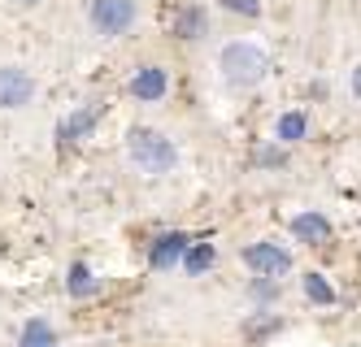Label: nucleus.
<instances>
[{"mask_svg": "<svg viewBox=\"0 0 361 347\" xmlns=\"http://www.w3.org/2000/svg\"><path fill=\"white\" fill-rule=\"evenodd\" d=\"M252 296H262V300H270V296H274V286H270V282H257V286H252Z\"/></svg>", "mask_w": 361, "mask_h": 347, "instance_id": "f3484780", "label": "nucleus"}, {"mask_svg": "<svg viewBox=\"0 0 361 347\" xmlns=\"http://www.w3.org/2000/svg\"><path fill=\"white\" fill-rule=\"evenodd\" d=\"M292 234L305 239V244H326V239H331V222L322 217V213H300V217L292 222Z\"/></svg>", "mask_w": 361, "mask_h": 347, "instance_id": "6e6552de", "label": "nucleus"}, {"mask_svg": "<svg viewBox=\"0 0 361 347\" xmlns=\"http://www.w3.org/2000/svg\"><path fill=\"white\" fill-rule=\"evenodd\" d=\"M226 9H235V13H248V18H257L262 13V0H222Z\"/></svg>", "mask_w": 361, "mask_h": 347, "instance_id": "dca6fc26", "label": "nucleus"}, {"mask_svg": "<svg viewBox=\"0 0 361 347\" xmlns=\"http://www.w3.org/2000/svg\"><path fill=\"white\" fill-rule=\"evenodd\" d=\"M126 152H131V161L144 174H166L174 165V144L166 135H157V130H148V126H140V130L126 135Z\"/></svg>", "mask_w": 361, "mask_h": 347, "instance_id": "f03ea898", "label": "nucleus"}, {"mask_svg": "<svg viewBox=\"0 0 361 347\" xmlns=\"http://www.w3.org/2000/svg\"><path fill=\"white\" fill-rule=\"evenodd\" d=\"M135 22V0H96L92 5V26L100 35H122Z\"/></svg>", "mask_w": 361, "mask_h": 347, "instance_id": "7ed1b4c3", "label": "nucleus"}, {"mask_svg": "<svg viewBox=\"0 0 361 347\" xmlns=\"http://www.w3.org/2000/svg\"><path fill=\"white\" fill-rule=\"evenodd\" d=\"M222 74L231 87H257L266 78V52L257 44H226L222 48Z\"/></svg>", "mask_w": 361, "mask_h": 347, "instance_id": "f257e3e1", "label": "nucleus"}, {"mask_svg": "<svg viewBox=\"0 0 361 347\" xmlns=\"http://www.w3.org/2000/svg\"><path fill=\"white\" fill-rule=\"evenodd\" d=\"M18 347H57V334H53V326H48V322H27Z\"/></svg>", "mask_w": 361, "mask_h": 347, "instance_id": "9d476101", "label": "nucleus"}, {"mask_svg": "<svg viewBox=\"0 0 361 347\" xmlns=\"http://www.w3.org/2000/svg\"><path fill=\"white\" fill-rule=\"evenodd\" d=\"M353 92L361 96V65H357V74H353Z\"/></svg>", "mask_w": 361, "mask_h": 347, "instance_id": "a211bd4d", "label": "nucleus"}, {"mask_svg": "<svg viewBox=\"0 0 361 347\" xmlns=\"http://www.w3.org/2000/svg\"><path fill=\"white\" fill-rule=\"evenodd\" d=\"M300 135H305V113H283V118H279V139L292 144V139H300Z\"/></svg>", "mask_w": 361, "mask_h": 347, "instance_id": "2eb2a0df", "label": "nucleus"}, {"mask_svg": "<svg viewBox=\"0 0 361 347\" xmlns=\"http://www.w3.org/2000/svg\"><path fill=\"white\" fill-rule=\"evenodd\" d=\"M183 265H188V274H204V270L214 265V244H196V248H188Z\"/></svg>", "mask_w": 361, "mask_h": 347, "instance_id": "ddd939ff", "label": "nucleus"}, {"mask_svg": "<svg viewBox=\"0 0 361 347\" xmlns=\"http://www.w3.org/2000/svg\"><path fill=\"white\" fill-rule=\"evenodd\" d=\"M66 286H70V296H92V291H96V278H92V270H87L83 260H79V265H70Z\"/></svg>", "mask_w": 361, "mask_h": 347, "instance_id": "9b49d317", "label": "nucleus"}, {"mask_svg": "<svg viewBox=\"0 0 361 347\" xmlns=\"http://www.w3.org/2000/svg\"><path fill=\"white\" fill-rule=\"evenodd\" d=\"M131 96H135V100H161V96H166V70H157V65L140 70V74L131 78Z\"/></svg>", "mask_w": 361, "mask_h": 347, "instance_id": "0eeeda50", "label": "nucleus"}, {"mask_svg": "<svg viewBox=\"0 0 361 347\" xmlns=\"http://www.w3.org/2000/svg\"><path fill=\"white\" fill-rule=\"evenodd\" d=\"M35 96V78L27 70H0V109H22Z\"/></svg>", "mask_w": 361, "mask_h": 347, "instance_id": "39448f33", "label": "nucleus"}, {"mask_svg": "<svg viewBox=\"0 0 361 347\" xmlns=\"http://www.w3.org/2000/svg\"><path fill=\"white\" fill-rule=\"evenodd\" d=\"M244 265H248V270H257V274L279 278V274L292 270V252L279 248V244H252V248L244 252Z\"/></svg>", "mask_w": 361, "mask_h": 347, "instance_id": "20e7f679", "label": "nucleus"}, {"mask_svg": "<svg viewBox=\"0 0 361 347\" xmlns=\"http://www.w3.org/2000/svg\"><path fill=\"white\" fill-rule=\"evenodd\" d=\"M92 126H96V109H79V113H70V118L57 126V139H61V144H74V139H83Z\"/></svg>", "mask_w": 361, "mask_h": 347, "instance_id": "1a4fd4ad", "label": "nucleus"}, {"mask_svg": "<svg viewBox=\"0 0 361 347\" xmlns=\"http://www.w3.org/2000/svg\"><path fill=\"white\" fill-rule=\"evenodd\" d=\"M200 26H204V13H200V9H183V13L174 18V35H178V39H196Z\"/></svg>", "mask_w": 361, "mask_h": 347, "instance_id": "f8f14e48", "label": "nucleus"}, {"mask_svg": "<svg viewBox=\"0 0 361 347\" xmlns=\"http://www.w3.org/2000/svg\"><path fill=\"white\" fill-rule=\"evenodd\" d=\"M188 256V234H161L157 244H152V252H148V260H152V270H170V265H178Z\"/></svg>", "mask_w": 361, "mask_h": 347, "instance_id": "423d86ee", "label": "nucleus"}, {"mask_svg": "<svg viewBox=\"0 0 361 347\" xmlns=\"http://www.w3.org/2000/svg\"><path fill=\"white\" fill-rule=\"evenodd\" d=\"M305 296L314 300V304H335V291H331V282L322 274H309L305 278Z\"/></svg>", "mask_w": 361, "mask_h": 347, "instance_id": "4468645a", "label": "nucleus"}]
</instances>
